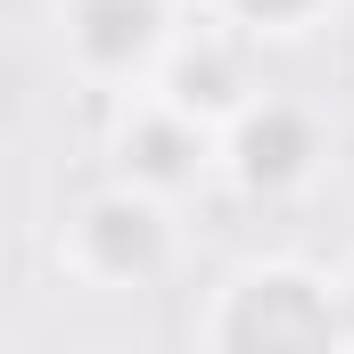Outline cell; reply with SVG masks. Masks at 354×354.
<instances>
[{
    "label": "cell",
    "instance_id": "1",
    "mask_svg": "<svg viewBox=\"0 0 354 354\" xmlns=\"http://www.w3.org/2000/svg\"><path fill=\"white\" fill-rule=\"evenodd\" d=\"M223 157H231V174L248 181V189H288L313 165V124L297 107H280V99H248L223 124Z\"/></svg>",
    "mask_w": 354,
    "mask_h": 354
},
{
    "label": "cell",
    "instance_id": "2",
    "mask_svg": "<svg viewBox=\"0 0 354 354\" xmlns=\"http://www.w3.org/2000/svg\"><path fill=\"white\" fill-rule=\"evenodd\" d=\"M206 124H189L174 115L165 99H140L132 107V124H124V189H149V198H165L181 181L206 174Z\"/></svg>",
    "mask_w": 354,
    "mask_h": 354
}]
</instances>
